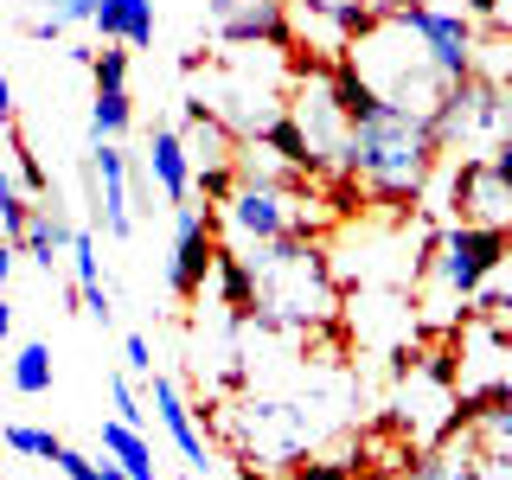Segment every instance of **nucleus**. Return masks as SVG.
Returning a JSON list of instances; mask_svg holds the SVG:
<instances>
[{"label":"nucleus","mask_w":512,"mask_h":480,"mask_svg":"<svg viewBox=\"0 0 512 480\" xmlns=\"http://www.w3.org/2000/svg\"><path fill=\"white\" fill-rule=\"evenodd\" d=\"M199 103L212 109V116L231 128L237 141H263L269 128H276L288 116V84H282V71H269V77H256L244 58L231 64V71H218V77H205V90H199Z\"/></svg>","instance_id":"obj_4"},{"label":"nucleus","mask_w":512,"mask_h":480,"mask_svg":"<svg viewBox=\"0 0 512 480\" xmlns=\"http://www.w3.org/2000/svg\"><path fill=\"white\" fill-rule=\"evenodd\" d=\"M186 154H192V173L199 167H237V135L224 128L199 96H186V128H180Z\"/></svg>","instance_id":"obj_14"},{"label":"nucleus","mask_w":512,"mask_h":480,"mask_svg":"<svg viewBox=\"0 0 512 480\" xmlns=\"http://www.w3.org/2000/svg\"><path fill=\"white\" fill-rule=\"evenodd\" d=\"M77 295H84V314H90V320H103V327L116 320V295H109V282H96V288H77Z\"/></svg>","instance_id":"obj_28"},{"label":"nucleus","mask_w":512,"mask_h":480,"mask_svg":"<svg viewBox=\"0 0 512 480\" xmlns=\"http://www.w3.org/2000/svg\"><path fill=\"white\" fill-rule=\"evenodd\" d=\"M0 442H7L13 455H39V461H58V448H64L52 429H32V423H7V429H0Z\"/></svg>","instance_id":"obj_21"},{"label":"nucleus","mask_w":512,"mask_h":480,"mask_svg":"<svg viewBox=\"0 0 512 480\" xmlns=\"http://www.w3.org/2000/svg\"><path fill=\"white\" fill-rule=\"evenodd\" d=\"M71 231H77V224L64 218L58 205H39V212H32V224H26V237H20V250H26L39 269H52L58 256H71Z\"/></svg>","instance_id":"obj_16"},{"label":"nucleus","mask_w":512,"mask_h":480,"mask_svg":"<svg viewBox=\"0 0 512 480\" xmlns=\"http://www.w3.org/2000/svg\"><path fill=\"white\" fill-rule=\"evenodd\" d=\"M365 7H372L378 20H384V13H397V7H404V0H365Z\"/></svg>","instance_id":"obj_36"},{"label":"nucleus","mask_w":512,"mask_h":480,"mask_svg":"<svg viewBox=\"0 0 512 480\" xmlns=\"http://www.w3.org/2000/svg\"><path fill=\"white\" fill-rule=\"evenodd\" d=\"M148 404L160 410V429L173 436V448H180V461H186V468H212V455H205V436H199V423H192V410H186L180 384H173L167 372H154V378H148Z\"/></svg>","instance_id":"obj_13"},{"label":"nucleus","mask_w":512,"mask_h":480,"mask_svg":"<svg viewBox=\"0 0 512 480\" xmlns=\"http://www.w3.org/2000/svg\"><path fill=\"white\" fill-rule=\"evenodd\" d=\"M500 90H506V103H512V64H506V77H500Z\"/></svg>","instance_id":"obj_38"},{"label":"nucleus","mask_w":512,"mask_h":480,"mask_svg":"<svg viewBox=\"0 0 512 480\" xmlns=\"http://www.w3.org/2000/svg\"><path fill=\"white\" fill-rule=\"evenodd\" d=\"M96 7H103V0H52V20L58 26H84V20H96Z\"/></svg>","instance_id":"obj_29"},{"label":"nucleus","mask_w":512,"mask_h":480,"mask_svg":"<svg viewBox=\"0 0 512 480\" xmlns=\"http://www.w3.org/2000/svg\"><path fill=\"white\" fill-rule=\"evenodd\" d=\"M192 186H199L212 205H224V199H231V186H237V167H199V173H192Z\"/></svg>","instance_id":"obj_25"},{"label":"nucleus","mask_w":512,"mask_h":480,"mask_svg":"<svg viewBox=\"0 0 512 480\" xmlns=\"http://www.w3.org/2000/svg\"><path fill=\"white\" fill-rule=\"evenodd\" d=\"M128 122H135L128 90H96V103H90V141H116Z\"/></svg>","instance_id":"obj_20"},{"label":"nucleus","mask_w":512,"mask_h":480,"mask_svg":"<svg viewBox=\"0 0 512 480\" xmlns=\"http://www.w3.org/2000/svg\"><path fill=\"white\" fill-rule=\"evenodd\" d=\"M13 391H20V397H45V391H52V346L26 340L20 352H13Z\"/></svg>","instance_id":"obj_19"},{"label":"nucleus","mask_w":512,"mask_h":480,"mask_svg":"<svg viewBox=\"0 0 512 480\" xmlns=\"http://www.w3.org/2000/svg\"><path fill=\"white\" fill-rule=\"evenodd\" d=\"M506 122H512L506 90L493 84V77H480V71H474V77H461V84H448L442 109L429 116V128H436L442 148H480V141H493Z\"/></svg>","instance_id":"obj_5"},{"label":"nucleus","mask_w":512,"mask_h":480,"mask_svg":"<svg viewBox=\"0 0 512 480\" xmlns=\"http://www.w3.org/2000/svg\"><path fill=\"white\" fill-rule=\"evenodd\" d=\"M90 26H96L103 45H128V52H141V45H154V0H103Z\"/></svg>","instance_id":"obj_15"},{"label":"nucleus","mask_w":512,"mask_h":480,"mask_svg":"<svg viewBox=\"0 0 512 480\" xmlns=\"http://www.w3.org/2000/svg\"><path fill=\"white\" fill-rule=\"evenodd\" d=\"M148 180L160 186V199H167L173 212L192 205V154H186V141H180L173 122H160L148 135Z\"/></svg>","instance_id":"obj_12"},{"label":"nucleus","mask_w":512,"mask_h":480,"mask_svg":"<svg viewBox=\"0 0 512 480\" xmlns=\"http://www.w3.org/2000/svg\"><path fill=\"white\" fill-rule=\"evenodd\" d=\"M103 455L116 461V468H122L128 480H160V468H154V442L141 436V429L116 423V416L103 423Z\"/></svg>","instance_id":"obj_17"},{"label":"nucleus","mask_w":512,"mask_h":480,"mask_svg":"<svg viewBox=\"0 0 512 480\" xmlns=\"http://www.w3.org/2000/svg\"><path fill=\"white\" fill-rule=\"evenodd\" d=\"M90 192H96V218H103L109 237L135 231V212H128V154L116 141H90Z\"/></svg>","instance_id":"obj_11"},{"label":"nucleus","mask_w":512,"mask_h":480,"mask_svg":"<svg viewBox=\"0 0 512 480\" xmlns=\"http://www.w3.org/2000/svg\"><path fill=\"white\" fill-rule=\"evenodd\" d=\"M512 256V237L500 224H468L455 218L448 231H436V256H429V276L416 282L423 288V314L429 320H448L455 301H474V288L493 276V263Z\"/></svg>","instance_id":"obj_3"},{"label":"nucleus","mask_w":512,"mask_h":480,"mask_svg":"<svg viewBox=\"0 0 512 480\" xmlns=\"http://www.w3.org/2000/svg\"><path fill=\"white\" fill-rule=\"evenodd\" d=\"M109 404H116V423H128V429H141V397H135V384H128V372H116L109 378Z\"/></svg>","instance_id":"obj_24"},{"label":"nucleus","mask_w":512,"mask_h":480,"mask_svg":"<svg viewBox=\"0 0 512 480\" xmlns=\"http://www.w3.org/2000/svg\"><path fill=\"white\" fill-rule=\"evenodd\" d=\"M256 320L269 327H314L333 314V276L320 263L314 237H276L256 244Z\"/></svg>","instance_id":"obj_2"},{"label":"nucleus","mask_w":512,"mask_h":480,"mask_svg":"<svg viewBox=\"0 0 512 480\" xmlns=\"http://www.w3.org/2000/svg\"><path fill=\"white\" fill-rule=\"evenodd\" d=\"M90 71H96V90H128V52H122V45L96 52V58H90Z\"/></svg>","instance_id":"obj_23"},{"label":"nucleus","mask_w":512,"mask_h":480,"mask_svg":"<svg viewBox=\"0 0 512 480\" xmlns=\"http://www.w3.org/2000/svg\"><path fill=\"white\" fill-rule=\"evenodd\" d=\"M212 282H218V295H224V308H231V314H256V263H250L244 250H218Z\"/></svg>","instance_id":"obj_18"},{"label":"nucleus","mask_w":512,"mask_h":480,"mask_svg":"<svg viewBox=\"0 0 512 480\" xmlns=\"http://www.w3.org/2000/svg\"><path fill=\"white\" fill-rule=\"evenodd\" d=\"M231 429L244 436L263 461H295L301 448H308V416L295 404H237Z\"/></svg>","instance_id":"obj_10"},{"label":"nucleus","mask_w":512,"mask_h":480,"mask_svg":"<svg viewBox=\"0 0 512 480\" xmlns=\"http://www.w3.org/2000/svg\"><path fill=\"white\" fill-rule=\"evenodd\" d=\"M436 160H442V141H436V128H429V116L378 103L372 116L352 122L340 173H352V180L365 186V199L391 205V212H410V205L423 199Z\"/></svg>","instance_id":"obj_1"},{"label":"nucleus","mask_w":512,"mask_h":480,"mask_svg":"<svg viewBox=\"0 0 512 480\" xmlns=\"http://www.w3.org/2000/svg\"><path fill=\"white\" fill-rule=\"evenodd\" d=\"M212 263H218V237H212V218L199 205H180L173 212V256H167V288L180 301H199L205 282H212Z\"/></svg>","instance_id":"obj_8"},{"label":"nucleus","mask_w":512,"mask_h":480,"mask_svg":"<svg viewBox=\"0 0 512 480\" xmlns=\"http://www.w3.org/2000/svg\"><path fill=\"white\" fill-rule=\"evenodd\" d=\"M7 154H13V173L26 180V192H52V180H45V167H39V154H32L26 141H13Z\"/></svg>","instance_id":"obj_26"},{"label":"nucleus","mask_w":512,"mask_h":480,"mask_svg":"<svg viewBox=\"0 0 512 480\" xmlns=\"http://www.w3.org/2000/svg\"><path fill=\"white\" fill-rule=\"evenodd\" d=\"M122 359H128V378H154V346L141 340V333H128V340H122Z\"/></svg>","instance_id":"obj_27"},{"label":"nucleus","mask_w":512,"mask_h":480,"mask_svg":"<svg viewBox=\"0 0 512 480\" xmlns=\"http://www.w3.org/2000/svg\"><path fill=\"white\" fill-rule=\"evenodd\" d=\"M7 276H13V263H0V301H7Z\"/></svg>","instance_id":"obj_37"},{"label":"nucleus","mask_w":512,"mask_h":480,"mask_svg":"<svg viewBox=\"0 0 512 480\" xmlns=\"http://www.w3.org/2000/svg\"><path fill=\"white\" fill-rule=\"evenodd\" d=\"M0 122H13V77L0 71Z\"/></svg>","instance_id":"obj_33"},{"label":"nucleus","mask_w":512,"mask_h":480,"mask_svg":"<svg viewBox=\"0 0 512 480\" xmlns=\"http://www.w3.org/2000/svg\"><path fill=\"white\" fill-rule=\"evenodd\" d=\"M7 340H13V308L0 301V346H7Z\"/></svg>","instance_id":"obj_35"},{"label":"nucleus","mask_w":512,"mask_h":480,"mask_svg":"<svg viewBox=\"0 0 512 480\" xmlns=\"http://www.w3.org/2000/svg\"><path fill=\"white\" fill-rule=\"evenodd\" d=\"M500 7L506 0H461V13H468V20H487V26H500Z\"/></svg>","instance_id":"obj_30"},{"label":"nucleus","mask_w":512,"mask_h":480,"mask_svg":"<svg viewBox=\"0 0 512 480\" xmlns=\"http://www.w3.org/2000/svg\"><path fill=\"white\" fill-rule=\"evenodd\" d=\"M397 20H404V26L416 32V39H423L429 64H436L448 84L474 77V52H480V39H474V20H468V13L429 7V0H404V7H397Z\"/></svg>","instance_id":"obj_6"},{"label":"nucleus","mask_w":512,"mask_h":480,"mask_svg":"<svg viewBox=\"0 0 512 480\" xmlns=\"http://www.w3.org/2000/svg\"><path fill=\"white\" fill-rule=\"evenodd\" d=\"M448 212L468 218V224H512V180L500 167H493L487 154H468L455 167V180H448Z\"/></svg>","instance_id":"obj_9"},{"label":"nucleus","mask_w":512,"mask_h":480,"mask_svg":"<svg viewBox=\"0 0 512 480\" xmlns=\"http://www.w3.org/2000/svg\"><path fill=\"white\" fill-rule=\"evenodd\" d=\"M20 199V173H13V154H0V205Z\"/></svg>","instance_id":"obj_31"},{"label":"nucleus","mask_w":512,"mask_h":480,"mask_svg":"<svg viewBox=\"0 0 512 480\" xmlns=\"http://www.w3.org/2000/svg\"><path fill=\"white\" fill-rule=\"evenodd\" d=\"M71 276H77V288H96V282H103V250H96V231H71Z\"/></svg>","instance_id":"obj_22"},{"label":"nucleus","mask_w":512,"mask_h":480,"mask_svg":"<svg viewBox=\"0 0 512 480\" xmlns=\"http://www.w3.org/2000/svg\"><path fill=\"white\" fill-rule=\"evenodd\" d=\"M487 160H493V167H500L506 180H512V135H500V141H493V154H487Z\"/></svg>","instance_id":"obj_32"},{"label":"nucleus","mask_w":512,"mask_h":480,"mask_svg":"<svg viewBox=\"0 0 512 480\" xmlns=\"http://www.w3.org/2000/svg\"><path fill=\"white\" fill-rule=\"evenodd\" d=\"M218 45H269V52H295V13L288 0H205Z\"/></svg>","instance_id":"obj_7"},{"label":"nucleus","mask_w":512,"mask_h":480,"mask_svg":"<svg viewBox=\"0 0 512 480\" xmlns=\"http://www.w3.org/2000/svg\"><path fill=\"white\" fill-rule=\"evenodd\" d=\"M13 256H20V244H13V237H7V224H0V263H13Z\"/></svg>","instance_id":"obj_34"}]
</instances>
